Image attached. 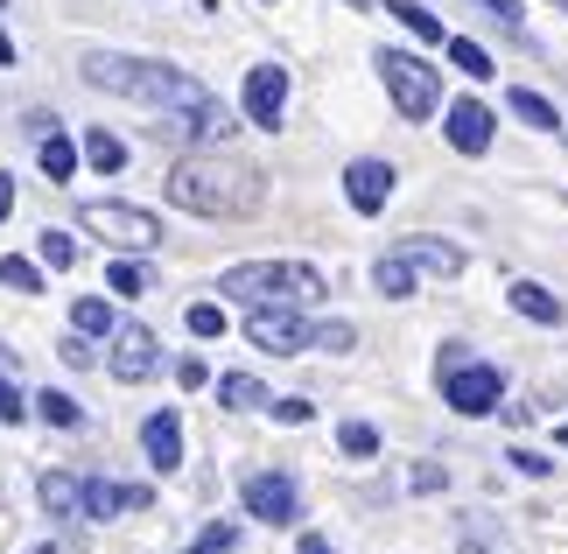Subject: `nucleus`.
Listing matches in <instances>:
<instances>
[{
    "label": "nucleus",
    "mask_w": 568,
    "mask_h": 554,
    "mask_svg": "<svg viewBox=\"0 0 568 554\" xmlns=\"http://www.w3.org/2000/svg\"><path fill=\"white\" fill-rule=\"evenodd\" d=\"M105 288H113V295H148V268H141V253H120L113 268H105Z\"/></svg>",
    "instance_id": "29"
},
{
    "label": "nucleus",
    "mask_w": 568,
    "mask_h": 554,
    "mask_svg": "<svg viewBox=\"0 0 568 554\" xmlns=\"http://www.w3.org/2000/svg\"><path fill=\"white\" fill-rule=\"evenodd\" d=\"M506 105H513V113L527 120V127H540V134H561V113H555V105L540 99V92H527V84H519V92H513Z\"/></svg>",
    "instance_id": "24"
},
{
    "label": "nucleus",
    "mask_w": 568,
    "mask_h": 554,
    "mask_svg": "<svg viewBox=\"0 0 568 554\" xmlns=\"http://www.w3.org/2000/svg\"><path fill=\"white\" fill-rule=\"evenodd\" d=\"M414 492H443V484H449V471H443V463H414Z\"/></svg>",
    "instance_id": "37"
},
{
    "label": "nucleus",
    "mask_w": 568,
    "mask_h": 554,
    "mask_svg": "<svg viewBox=\"0 0 568 554\" xmlns=\"http://www.w3.org/2000/svg\"><path fill=\"white\" fill-rule=\"evenodd\" d=\"M36 498H42V513H50V520H71V513H84V477H71V471H42Z\"/></svg>",
    "instance_id": "18"
},
{
    "label": "nucleus",
    "mask_w": 568,
    "mask_h": 554,
    "mask_svg": "<svg viewBox=\"0 0 568 554\" xmlns=\"http://www.w3.org/2000/svg\"><path fill=\"white\" fill-rule=\"evenodd\" d=\"M358 344V323H316V338H310V351H352Z\"/></svg>",
    "instance_id": "34"
},
{
    "label": "nucleus",
    "mask_w": 568,
    "mask_h": 554,
    "mask_svg": "<svg viewBox=\"0 0 568 554\" xmlns=\"http://www.w3.org/2000/svg\"><path fill=\"white\" fill-rule=\"evenodd\" d=\"M443 401L456 407V414H498V401H506V372L498 365H485V359H464V365H449L443 372Z\"/></svg>",
    "instance_id": "6"
},
{
    "label": "nucleus",
    "mask_w": 568,
    "mask_h": 554,
    "mask_svg": "<svg viewBox=\"0 0 568 554\" xmlns=\"http://www.w3.org/2000/svg\"><path fill=\"white\" fill-rule=\"evenodd\" d=\"M443 134L456 154H485L491 134H498V120H491V105H477V99H449L443 105Z\"/></svg>",
    "instance_id": "12"
},
{
    "label": "nucleus",
    "mask_w": 568,
    "mask_h": 554,
    "mask_svg": "<svg viewBox=\"0 0 568 554\" xmlns=\"http://www.w3.org/2000/svg\"><path fill=\"white\" fill-rule=\"evenodd\" d=\"M78 225L105 239V246L120 253H155L162 246V218L148 204H120V197H92V204H78Z\"/></svg>",
    "instance_id": "5"
},
{
    "label": "nucleus",
    "mask_w": 568,
    "mask_h": 554,
    "mask_svg": "<svg viewBox=\"0 0 568 554\" xmlns=\"http://www.w3.org/2000/svg\"><path fill=\"white\" fill-rule=\"evenodd\" d=\"M477 8H485L491 21H506V29L519 36V0H477Z\"/></svg>",
    "instance_id": "41"
},
{
    "label": "nucleus",
    "mask_w": 568,
    "mask_h": 554,
    "mask_svg": "<svg viewBox=\"0 0 568 554\" xmlns=\"http://www.w3.org/2000/svg\"><path fill=\"white\" fill-rule=\"evenodd\" d=\"M217 401L239 407V414H246V407H274V401H267V386H260L253 372H225V380H217Z\"/></svg>",
    "instance_id": "22"
},
{
    "label": "nucleus",
    "mask_w": 568,
    "mask_h": 554,
    "mask_svg": "<svg viewBox=\"0 0 568 554\" xmlns=\"http://www.w3.org/2000/svg\"><path fill=\"white\" fill-rule=\"evenodd\" d=\"M190 338H225V309H217V302H190Z\"/></svg>",
    "instance_id": "32"
},
{
    "label": "nucleus",
    "mask_w": 568,
    "mask_h": 554,
    "mask_svg": "<svg viewBox=\"0 0 568 554\" xmlns=\"http://www.w3.org/2000/svg\"><path fill=\"white\" fill-rule=\"evenodd\" d=\"M393 183H400V169L379 162V154H358L352 169H344V204H352L358 218H379L393 204Z\"/></svg>",
    "instance_id": "9"
},
{
    "label": "nucleus",
    "mask_w": 568,
    "mask_h": 554,
    "mask_svg": "<svg viewBox=\"0 0 568 554\" xmlns=\"http://www.w3.org/2000/svg\"><path fill=\"white\" fill-rule=\"evenodd\" d=\"M246 338H253V351L295 359V351H310L316 323H302V309H288V302H267V309H246Z\"/></svg>",
    "instance_id": "7"
},
{
    "label": "nucleus",
    "mask_w": 568,
    "mask_h": 554,
    "mask_svg": "<svg viewBox=\"0 0 568 554\" xmlns=\"http://www.w3.org/2000/svg\"><path fill=\"white\" fill-rule=\"evenodd\" d=\"M84 162H92L99 175H120L126 169V141L105 134V127H92V134H84Z\"/></svg>",
    "instance_id": "21"
},
{
    "label": "nucleus",
    "mask_w": 568,
    "mask_h": 554,
    "mask_svg": "<svg viewBox=\"0 0 568 554\" xmlns=\"http://www.w3.org/2000/svg\"><path fill=\"white\" fill-rule=\"evenodd\" d=\"M169 204L190 211V218H253L260 197H267V175L253 162H232V154H183L176 169H169Z\"/></svg>",
    "instance_id": "1"
},
{
    "label": "nucleus",
    "mask_w": 568,
    "mask_h": 554,
    "mask_svg": "<svg viewBox=\"0 0 568 554\" xmlns=\"http://www.w3.org/2000/svg\"><path fill=\"white\" fill-rule=\"evenodd\" d=\"M506 302H513L527 323H540V330H561V323H568V302L555 295V288H540V281H513Z\"/></svg>",
    "instance_id": "17"
},
{
    "label": "nucleus",
    "mask_w": 568,
    "mask_h": 554,
    "mask_svg": "<svg viewBox=\"0 0 568 554\" xmlns=\"http://www.w3.org/2000/svg\"><path fill=\"white\" fill-rule=\"evenodd\" d=\"M21 414H29V401H21V386H14V372H8V351H0V421L14 429Z\"/></svg>",
    "instance_id": "33"
},
{
    "label": "nucleus",
    "mask_w": 568,
    "mask_h": 554,
    "mask_svg": "<svg viewBox=\"0 0 568 554\" xmlns=\"http://www.w3.org/2000/svg\"><path fill=\"white\" fill-rule=\"evenodd\" d=\"M71 330H84V338H113L120 323H113V309H105L99 295H78L71 302Z\"/></svg>",
    "instance_id": "25"
},
{
    "label": "nucleus",
    "mask_w": 568,
    "mask_h": 554,
    "mask_svg": "<svg viewBox=\"0 0 568 554\" xmlns=\"http://www.w3.org/2000/svg\"><path fill=\"white\" fill-rule=\"evenodd\" d=\"M548 8H561V14H568V0H548Z\"/></svg>",
    "instance_id": "47"
},
{
    "label": "nucleus",
    "mask_w": 568,
    "mask_h": 554,
    "mask_svg": "<svg viewBox=\"0 0 568 554\" xmlns=\"http://www.w3.org/2000/svg\"><path fill=\"white\" fill-rule=\"evenodd\" d=\"M217 295H232L246 309H267V302L310 309V302H323V274L310 260H239V268L217 274Z\"/></svg>",
    "instance_id": "3"
},
{
    "label": "nucleus",
    "mask_w": 568,
    "mask_h": 554,
    "mask_svg": "<svg viewBox=\"0 0 568 554\" xmlns=\"http://www.w3.org/2000/svg\"><path fill=\"white\" fill-rule=\"evenodd\" d=\"M141 450H148L155 471H183V421H176V407H162V414L141 421Z\"/></svg>",
    "instance_id": "15"
},
{
    "label": "nucleus",
    "mask_w": 568,
    "mask_h": 554,
    "mask_svg": "<svg viewBox=\"0 0 568 554\" xmlns=\"http://www.w3.org/2000/svg\"><path fill=\"white\" fill-rule=\"evenodd\" d=\"M344 8H365V0H344Z\"/></svg>",
    "instance_id": "48"
},
{
    "label": "nucleus",
    "mask_w": 568,
    "mask_h": 554,
    "mask_svg": "<svg viewBox=\"0 0 568 554\" xmlns=\"http://www.w3.org/2000/svg\"><path fill=\"white\" fill-rule=\"evenodd\" d=\"M36 162H42V175H50V183H71V175H78V141H71V134H42V154H36Z\"/></svg>",
    "instance_id": "20"
},
{
    "label": "nucleus",
    "mask_w": 568,
    "mask_h": 554,
    "mask_svg": "<svg viewBox=\"0 0 568 554\" xmlns=\"http://www.w3.org/2000/svg\"><path fill=\"white\" fill-rule=\"evenodd\" d=\"M443 50H449V63H456V71H464V78H477V84H485V78H498V71H491V57H485V50H477V42H470V36H449V42H443Z\"/></svg>",
    "instance_id": "26"
},
{
    "label": "nucleus",
    "mask_w": 568,
    "mask_h": 554,
    "mask_svg": "<svg viewBox=\"0 0 568 554\" xmlns=\"http://www.w3.org/2000/svg\"><path fill=\"white\" fill-rule=\"evenodd\" d=\"M36 260H42L50 274L78 268V239H71V232H42V239H36Z\"/></svg>",
    "instance_id": "30"
},
{
    "label": "nucleus",
    "mask_w": 568,
    "mask_h": 554,
    "mask_svg": "<svg viewBox=\"0 0 568 554\" xmlns=\"http://www.w3.org/2000/svg\"><path fill=\"white\" fill-rule=\"evenodd\" d=\"M155 492L148 484H105V477H84V520H120V513H148Z\"/></svg>",
    "instance_id": "14"
},
{
    "label": "nucleus",
    "mask_w": 568,
    "mask_h": 554,
    "mask_svg": "<svg viewBox=\"0 0 568 554\" xmlns=\"http://www.w3.org/2000/svg\"><path fill=\"white\" fill-rule=\"evenodd\" d=\"M302 554H337V547L323 541V534H302Z\"/></svg>",
    "instance_id": "43"
},
{
    "label": "nucleus",
    "mask_w": 568,
    "mask_h": 554,
    "mask_svg": "<svg viewBox=\"0 0 568 554\" xmlns=\"http://www.w3.org/2000/svg\"><path fill=\"white\" fill-rule=\"evenodd\" d=\"M239 105H246L253 127L274 134L281 113H288V71H281V63H253V71H246V99H239Z\"/></svg>",
    "instance_id": "11"
},
{
    "label": "nucleus",
    "mask_w": 568,
    "mask_h": 554,
    "mask_svg": "<svg viewBox=\"0 0 568 554\" xmlns=\"http://www.w3.org/2000/svg\"><path fill=\"white\" fill-rule=\"evenodd\" d=\"M506 463H513V471H519V477H548V471H555V463H548V456H540V450H513Z\"/></svg>",
    "instance_id": "36"
},
{
    "label": "nucleus",
    "mask_w": 568,
    "mask_h": 554,
    "mask_svg": "<svg viewBox=\"0 0 568 554\" xmlns=\"http://www.w3.org/2000/svg\"><path fill=\"white\" fill-rule=\"evenodd\" d=\"M36 414L50 421V429H84V407L71 401V393H57V386H50V393H36Z\"/></svg>",
    "instance_id": "27"
},
{
    "label": "nucleus",
    "mask_w": 568,
    "mask_h": 554,
    "mask_svg": "<svg viewBox=\"0 0 568 554\" xmlns=\"http://www.w3.org/2000/svg\"><path fill=\"white\" fill-rule=\"evenodd\" d=\"M8 211H14V175L0 169V218H8Z\"/></svg>",
    "instance_id": "42"
},
{
    "label": "nucleus",
    "mask_w": 568,
    "mask_h": 554,
    "mask_svg": "<svg viewBox=\"0 0 568 554\" xmlns=\"http://www.w3.org/2000/svg\"><path fill=\"white\" fill-rule=\"evenodd\" d=\"M337 442H344V456H379V429H373V421H344Z\"/></svg>",
    "instance_id": "31"
},
{
    "label": "nucleus",
    "mask_w": 568,
    "mask_h": 554,
    "mask_svg": "<svg viewBox=\"0 0 568 554\" xmlns=\"http://www.w3.org/2000/svg\"><path fill=\"white\" fill-rule=\"evenodd\" d=\"M0 63H14V36L8 29H0Z\"/></svg>",
    "instance_id": "44"
},
{
    "label": "nucleus",
    "mask_w": 568,
    "mask_h": 554,
    "mask_svg": "<svg viewBox=\"0 0 568 554\" xmlns=\"http://www.w3.org/2000/svg\"><path fill=\"white\" fill-rule=\"evenodd\" d=\"M0 288H14V295H42V260L8 253V260H0Z\"/></svg>",
    "instance_id": "28"
},
{
    "label": "nucleus",
    "mask_w": 568,
    "mask_h": 554,
    "mask_svg": "<svg viewBox=\"0 0 568 554\" xmlns=\"http://www.w3.org/2000/svg\"><path fill=\"white\" fill-rule=\"evenodd\" d=\"M29 554H57V541H42V547H29Z\"/></svg>",
    "instance_id": "46"
},
{
    "label": "nucleus",
    "mask_w": 568,
    "mask_h": 554,
    "mask_svg": "<svg viewBox=\"0 0 568 554\" xmlns=\"http://www.w3.org/2000/svg\"><path fill=\"white\" fill-rule=\"evenodd\" d=\"M232 541H239V526H211V534L196 541V547H183V554H225Z\"/></svg>",
    "instance_id": "38"
},
{
    "label": "nucleus",
    "mask_w": 568,
    "mask_h": 554,
    "mask_svg": "<svg viewBox=\"0 0 568 554\" xmlns=\"http://www.w3.org/2000/svg\"><path fill=\"white\" fill-rule=\"evenodd\" d=\"M393 253H407L422 274H435V281H449V274H464V246H449V239H435V232H414V239H400Z\"/></svg>",
    "instance_id": "16"
},
{
    "label": "nucleus",
    "mask_w": 568,
    "mask_h": 554,
    "mask_svg": "<svg viewBox=\"0 0 568 554\" xmlns=\"http://www.w3.org/2000/svg\"><path fill=\"white\" fill-rule=\"evenodd\" d=\"M456 554H491V547H477V541H464V547H456Z\"/></svg>",
    "instance_id": "45"
},
{
    "label": "nucleus",
    "mask_w": 568,
    "mask_h": 554,
    "mask_svg": "<svg viewBox=\"0 0 568 554\" xmlns=\"http://www.w3.org/2000/svg\"><path fill=\"white\" fill-rule=\"evenodd\" d=\"M267 414L281 421V429H310V421H316V407H310V401H302V393H288V401H274Z\"/></svg>",
    "instance_id": "35"
},
{
    "label": "nucleus",
    "mask_w": 568,
    "mask_h": 554,
    "mask_svg": "<svg viewBox=\"0 0 568 554\" xmlns=\"http://www.w3.org/2000/svg\"><path fill=\"white\" fill-rule=\"evenodd\" d=\"M169 134H190V141L217 148V141H232V134H239V113H232L225 99H196L190 113H169Z\"/></svg>",
    "instance_id": "13"
},
{
    "label": "nucleus",
    "mask_w": 568,
    "mask_h": 554,
    "mask_svg": "<svg viewBox=\"0 0 568 554\" xmlns=\"http://www.w3.org/2000/svg\"><path fill=\"white\" fill-rule=\"evenodd\" d=\"M0 8H8V0H0Z\"/></svg>",
    "instance_id": "49"
},
{
    "label": "nucleus",
    "mask_w": 568,
    "mask_h": 554,
    "mask_svg": "<svg viewBox=\"0 0 568 554\" xmlns=\"http://www.w3.org/2000/svg\"><path fill=\"white\" fill-rule=\"evenodd\" d=\"M204 380H211V365H204V359H176V386H183V393H196Z\"/></svg>",
    "instance_id": "40"
},
{
    "label": "nucleus",
    "mask_w": 568,
    "mask_h": 554,
    "mask_svg": "<svg viewBox=\"0 0 568 554\" xmlns=\"http://www.w3.org/2000/svg\"><path fill=\"white\" fill-rule=\"evenodd\" d=\"M63 365H92V338H84V330H71V338H63V351H57Z\"/></svg>",
    "instance_id": "39"
},
{
    "label": "nucleus",
    "mask_w": 568,
    "mask_h": 554,
    "mask_svg": "<svg viewBox=\"0 0 568 554\" xmlns=\"http://www.w3.org/2000/svg\"><path fill=\"white\" fill-rule=\"evenodd\" d=\"M84 84L92 92H113V99H134V105H155V113H190L196 99H211L204 84H196L190 71H176V63L162 57H120V50H92L78 63Z\"/></svg>",
    "instance_id": "2"
},
{
    "label": "nucleus",
    "mask_w": 568,
    "mask_h": 554,
    "mask_svg": "<svg viewBox=\"0 0 568 554\" xmlns=\"http://www.w3.org/2000/svg\"><path fill=\"white\" fill-rule=\"evenodd\" d=\"M386 14L400 21V29H414L422 42H449V36H443V21H435V14L422 8V0H386Z\"/></svg>",
    "instance_id": "23"
},
{
    "label": "nucleus",
    "mask_w": 568,
    "mask_h": 554,
    "mask_svg": "<svg viewBox=\"0 0 568 554\" xmlns=\"http://www.w3.org/2000/svg\"><path fill=\"white\" fill-rule=\"evenodd\" d=\"M414 281H422V268H414L407 253H386L379 268H373V288H379L386 302H407V295H414Z\"/></svg>",
    "instance_id": "19"
},
{
    "label": "nucleus",
    "mask_w": 568,
    "mask_h": 554,
    "mask_svg": "<svg viewBox=\"0 0 568 554\" xmlns=\"http://www.w3.org/2000/svg\"><path fill=\"white\" fill-rule=\"evenodd\" d=\"M373 71H379V84H386V99H393V113H400V120H435V113H443V71H435L428 57L379 50Z\"/></svg>",
    "instance_id": "4"
},
{
    "label": "nucleus",
    "mask_w": 568,
    "mask_h": 554,
    "mask_svg": "<svg viewBox=\"0 0 568 554\" xmlns=\"http://www.w3.org/2000/svg\"><path fill=\"white\" fill-rule=\"evenodd\" d=\"M239 498H246V513L267 520V526H288V520L302 513V492H295L288 471H260V477H246V484H239Z\"/></svg>",
    "instance_id": "10"
},
{
    "label": "nucleus",
    "mask_w": 568,
    "mask_h": 554,
    "mask_svg": "<svg viewBox=\"0 0 568 554\" xmlns=\"http://www.w3.org/2000/svg\"><path fill=\"white\" fill-rule=\"evenodd\" d=\"M105 365H113V380H120V386L155 380V372H162V344H155V330H148V323H120V330H113V359H105Z\"/></svg>",
    "instance_id": "8"
}]
</instances>
